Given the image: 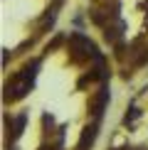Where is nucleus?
<instances>
[{
    "label": "nucleus",
    "mask_w": 148,
    "mask_h": 150,
    "mask_svg": "<svg viewBox=\"0 0 148 150\" xmlns=\"http://www.w3.org/2000/svg\"><path fill=\"white\" fill-rule=\"evenodd\" d=\"M35 67H37V62H30V64L25 67L22 71H17L15 76L8 81V86H5V103H15V101H20L25 93L30 91L32 79H35Z\"/></svg>",
    "instance_id": "nucleus-1"
},
{
    "label": "nucleus",
    "mask_w": 148,
    "mask_h": 150,
    "mask_svg": "<svg viewBox=\"0 0 148 150\" xmlns=\"http://www.w3.org/2000/svg\"><path fill=\"white\" fill-rule=\"evenodd\" d=\"M109 96H111V93H109V89H106V86H104V89L99 91L94 98H91V116H94V121H101L104 108L109 106Z\"/></svg>",
    "instance_id": "nucleus-2"
},
{
    "label": "nucleus",
    "mask_w": 148,
    "mask_h": 150,
    "mask_svg": "<svg viewBox=\"0 0 148 150\" xmlns=\"http://www.w3.org/2000/svg\"><path fill=\"white\" fill-rule=\"evenodd\" d=\"M99 123H101V121H94L89 128H84V133H82V138H79L77 150H89L91 145H94V140H96V130H99Z\"/></svg>",
    "instance_id": "nucleus-3"
}]
</instances>
